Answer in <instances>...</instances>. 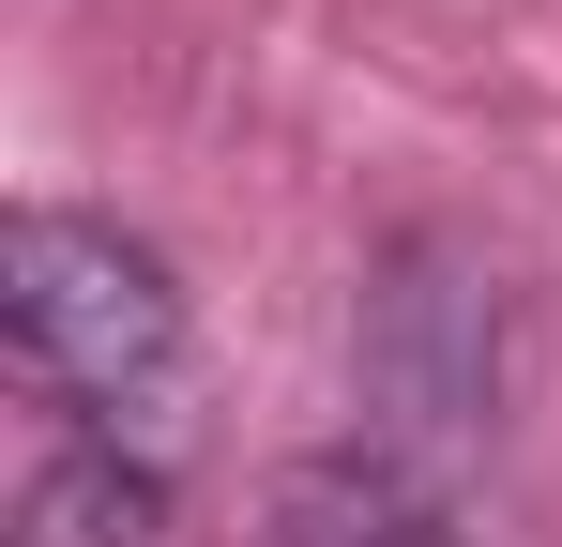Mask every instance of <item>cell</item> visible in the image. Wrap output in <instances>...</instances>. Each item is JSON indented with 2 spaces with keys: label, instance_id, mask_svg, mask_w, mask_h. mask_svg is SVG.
I'll use <instances>...</instances> for the list:
<instances>
[{
  "label": "cell",
  "instance_id": "obj_1",
  "mask_svg": "<svg viewBox=\"0 0 562 547\" xmlns=\"http://www.w3.org/2000/svg\"><path fill=\"white\" fill-rule=\"evenodd\" d=\"M0 320H15V365L92 426H168L183 411V289L106 213L31 198L0 228Z\"/></svg>",
  "mask_w": 562,
  "mask_h": 547
},
{
  "label": "cell",
  "instance_id": "obj_2",
  "mask_svg": "<svg viewBox=\"0 0 562 547\" xmlns=\"http://www.w3.org/2000/svg\"><path fill=\"white\" fill-rule=\"evenodd\" d=\"M350 365H366V442H395L411 471H441L502 426L517 395V320H502V274L471 244H395L366 274V320H350Z\"/></svg>",
  "mask_w": 562,
  "mask_h": 547
},
{
  "label": "cell",
  "instance_id": "obj_3",
  "mask_svg": "<svg viewBox=\"0 0 562 547\" xmlns=\"http://www.w3.org/2000/svg\"><path fill=\"white\" fill-rule=\"evenodd\" d=\"M274 547H457V502L395 442H335L274 487Z\"/></svg>",
  "mask_w": 562,
  "mask_h": 547
},
{
  "label": "cell",
  "instance_id": "obj_4",
  "mask_svg": "<svg viewBox=\"0 0 562 547\" xmlns=\"http://www.w3.org/2000/svg\"><path fill=\"white\" fill-rule=\"evenodd\" d=\"M168 533V456L137 442H61L15 487V547H153Z\"/></svg>",
  "mask_w": 562,
  "mask_h": 547
}]
</instances>
